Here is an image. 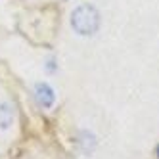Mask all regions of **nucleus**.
I'll list each match as a JSON object with an SVG mask.
<instances>
[{
    "label": "nucleus",
    "instance_id": "nucleus-1",
    "mask_svg": "<svg viewBox=\"0 0 159 159\" xmlns=\"http://www.w3.org/2000/svg\"><path fill=\"white\" fill-rule=\"evenodd\" d=\"M71 27L79 35H94L100 27V14L94 6L83 4L73 10L71 14Z\"/></svg>",
    "mask_w": 159,
    "mask_h": 159
},
{
    "label": "nucleus",
    "instance_id": "nucleus-2",
    "mask_svg": "<svg viewBox=\"0 0 159 159\" xmlns=\"http://www.w3.org/2000/svg\"><path fill=\"white\" fill-rule=\"evenodd\" d=\"M35 100H37V104L40 107H52L54 100H56V94L46 83H37L35 84Z\"/></svg>",
    "mask_w": 159,
    "mask_h": 159
},
{
    "label": "nucleus",
    "instance_id": "nucleus-3",
    "mask_svg": "<svg viewBox=\"0 0 159 159\" xmlns=\"http://www.w3.org/2000/svg\"><path fill=\"white\" fill-rule=\"evenodd\" d=\"M14 123V107L10 104H0V129L6 130Z\"/></svg>",
    "mask_w": 159,
    "mask_h": 159
},
{
    "label": "nucleus",
    "instance_id": "nucleus-4",
    "mask_svg": "<svg viewBox=\"0 0 159 159\" xmlns=\"http://www.w3.org/2000/svg\"><path fill=\"white\" fill-rule=\"evenodd\" d=\"M157 157H159V148H157Z\"/></svg>",
    "mask_w": 159,
    "mask_h": 159
}]
</instances>
